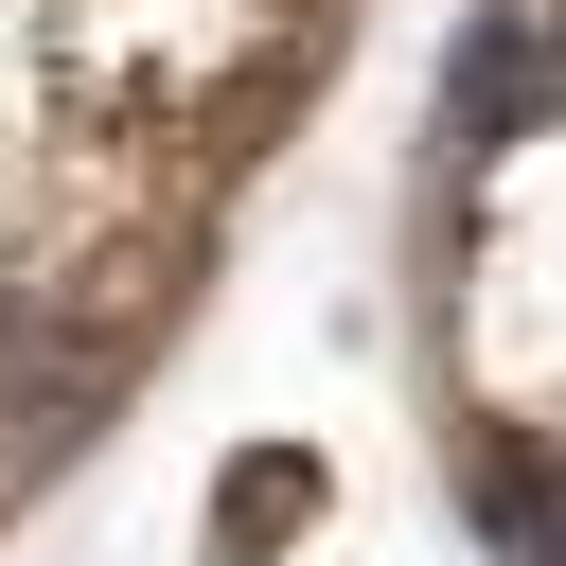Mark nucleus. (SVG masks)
Segmentation results:
<instances>
[{"label":"nucleus","mask_w":566,"mask_h":566,"mask_svg":"<svg viewBox=\"0 0 566 566\" xmlns=\"http://www.w3.org/2000/svg\"><path fill=\"white\" fill-rule=\"evenodd\" d=\"M301 495H318V478H301V460H248V478H230V548H248V531H283V513H301Z\"/></svg>","instance_id":"1"}]
</instances>
